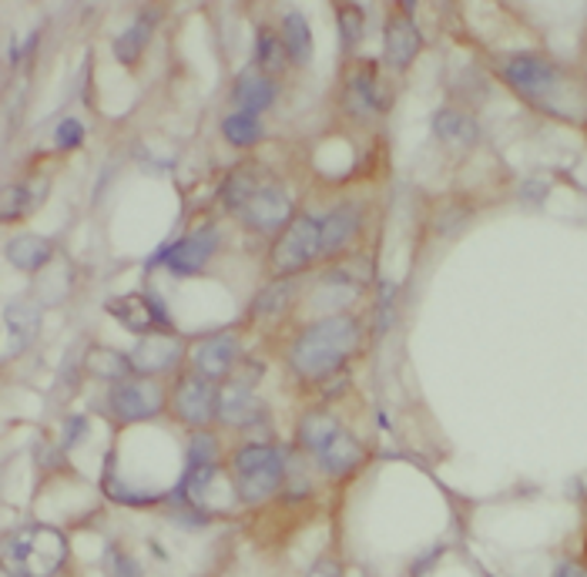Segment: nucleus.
I'll list each match as a JSON object with an SVG mask.
<instances>
[{"mask_svg":"<svg viewBox=\"0 0 587 577\" xmlns=\"http://www.w3.org/2000/svg\"><path fill=\"white\" fill-rule=\"evenodd\" d=\"M359 346V326L349 316H329L319 319L292 346V370L306 380H326L333 376L343 359Z\"/></svg>","mask_w":587,"mask_h":577,"instance_id":"f257e3e1","label":"nucleus"},{"mask_svg":"<svg viewBox=\"0 0 587 577\" xmlns=\"http://www.w3.org/2000/svg\"><path fill=\"white\" fill-rule=\"evenodd\" d=\"M64 557H67V540L61 530L44 524H27L8 537L4 577H54Z\"/></svg>","mask_w":587,"mask_h":577,"instance_id":"f03ea898","label":"nucleus"},{"mask_svg":"<svg viewBox=\"0 0 587 577\" xmlns=\"http://www.w3.org/2000/svg\"><path fill=\"white\" fill-rule=\"evenodd\" d=\"M232 466H235V490L245 503H259V500L272 497L285 477L282 453L276 447H266V444L242 447L235 453Z\"/></svg>","mask_w":587,"mask_h":577,"instance_id":"7ed1b4c3","label":"nucleus"},{"mask_svg":"<svg viewBox=\"0 0 587 577\" xmlns=\"http://www.w3.org/2000/svg\"><path fill=\"white\" fill-rule=\"evenodd\" d=\"M319 232H322V219H316V215H299V219H292L272 248V269L279 275L303 272L316 256H322Z\"/></svg>","mask_w":587,"mask_h":577,"instance_id":"20e7f679","label":"nucleus"},{"mask_svg":"<svg viewBox=\"0 0 587 577\" xmlns=\"http://www.w3.org/2000/svg\"><path fill=\"white\" fill-rule=\"evenodd\" d=\"M165 407V393L158 383H152L149 376L141 380H125L112 389V413L125 423H138V420H152L158 416Z\"/></svg>","mask_w":587,"mask_h":577,"instance_id":"39448f33","label":"nucleus"},{"mask_svg":"<svg viewBox=\"0 0 587 577\" xmlns=\"http://www.w3.org/2000/svg\"><path fill=\"white\" fill-rule=\"evenodd\" d=\"M175 413L181 423L202 429L212 416H218V389L205 376H181L175 386Z\"/></svg>","mask_w":587,"mask_h":577,"instance_id":"423d86ee","label":"nucleus"},{"mask_svg":"<svg viewBox=\"0 0 587 577\" xmlns=\"http://www.w3.org/2000/svg\"><path fill=\"white\" fill-rule=\"evenodd\" d=\"M500 70H503V78L531 101L534 98L540 101L558 88V67L544 57H537V54H513L503 61Z\"/></svg>","mask_w":587,"mask_h":577,"instance_id":"0eeeda50","label":"nucleus"},{"mask_svg":"<svg viewBox=\"0 0 587 577\" xmlns=\"http://www.w3.org/2000/svg\"><path fill=\"white\" fill-rule=\"evenodd\" d=\"M242 222L255 232H272V229H285L292 219V198L285 195V189L279 185H263L245 205H242Z\"/></svg>","mask_w":587,"mask_h":577,"instance_id":"6e6552de","label":"nucleus"},{"mask_svg":"<svg viewBox=\"0 0 587 577\" xmlns=\"http://www.w3.org/2000/svg\"><path fill=\"white\" fill-rule=\"evenodd\" d=\"M107 312H112L125 330L141 333V336L155 333L158 326H165V322H168L165 303L158 296H152V299H144V296H115V299H107Z\"/></svg>","mask_w":587,"mask_h":577,"instance_id":"1a4fd4ad","label":"nucleus"},{"mask_svg":"<svg viewBox=\"0 0 587 577\" xmlns=\"http://www.w3.org/2000/svg\"><path fill=\"white\" fill-rule=\"evenodd\" d=\"M239 339L232 333H218V336H208L202 339L195 349H192V363H195V373L205 376V380H222L232 373V367L239 363Z\"/></svg>","mask_w":587,"mask_h":577,"instance_id":"9d476101","label":"nucleus"},{"mask_svg":"<svg viewBox=\"0 0 587 577\" xmlns=\"http://www.w3.org/2000/svg\"><path fill=\"white\" fill-rule=\"evenodd\" d=\"M181 359V343L162 333H149L135 349H131V370L141 376H158L175 370V363Z\"/></svg>","mask_w":587,"mask_h":577,"instance_id":"9b49d317","label":"nucleus"},{"mask_svg":"<svg viewBox=\"0 0 587 577\" xmlns=\"http://www.w3.org/2000/svg\"><path fill=\"white\" fill-rule=\"evenodd\" d=\"M215 245H218V232L212 226L192 232L189 239H181L168 248V269L175 275H195L212 259Z\"/></svg>","mask_w":587,"mask_h":577,"instance_id":"f8f14e48","label":"nucleus"},{"mask_svg":"<svg viewBox=\"0 0 587 577\" xmlns=\"http://www.w3.org/2000/svg\"><path fill=\"white\" fill-rule=\"evenodd\" d=\"M420 54V30L413 27L410 17H390L386 30H383V57L390 67L403 70V67H410L413 57Z\"/></svg>","mask_w":587,"mask_h":577,"instance_id":"ddd939ff","label":"nucleus"},{"mask_svg":"<svg viewBox=\"0 0 587 577\" xmlns=\"http://www.w3.org/2000/svg\"><path fill=\"white\" fill-rule=\"evenodd\" d=\"M359 222H362V211L353 202H343V205H336L333 211H329L322 219V232H319V252H322V256H333V252H340L359 232Z\"/></svg>","mask_w":587,"mask_h":577,"instance_id":"4468645a","label":"nucleus"},{"mask_svg":"<svg viewBox=\"0 0 587 577\" xmlns=\"http://www.w3.org/2000/svg\"><path fill=\"white\" fill-rule=\"evenodd\" d=\"M218 416L229 426H252L263 420V403L248 386L232 383L226 389H218Z\"/></svg>","mask_w":587,"mask_h":577,"instance_id":"2eb2a0df","label":"nucleus"},{"mask_svg":"<svg viewBox=\"0 0 587 577\" xmlns=\"http://www.w3.org/2000/svg\"><path fill=\"white\" fill-rule=\"evenodd\" d=\"M316 460L322 463V471H326L329 477H346V474H353L356 466L362 463V447L349 437V433L340 429L336 437L322 447V453H319Z\"/></svg>","mask_w":587,"mask_h":577,"instance_id":"dca6fc26","label":"nucleus"},{"mask_svg":"<svg viewBox=\"0 0 587 577\" xmlns=\"http://www.w3.org/2000/svg\"><path fill=\"white\" fill-rule=\"evenodd\" d=\"M433 134L444 141V144H454V149H473L476 141V121L457 107H444V112L433 115Z\"/></svg>","mask_w":587,"mask_h":577,"instance_id":"f3484780","label":"nucleus"},{"mask_svg":"<svg viewBox=\"0 0 587 577\" xmlns=\"http://www.w3.org/2000/svg\"><path fill=\"white\" fill-rule=\"evenodd\" d=\"M276 101V81H269L266 75H245L235 85V104L245 115H259L266 107H272Z\"/></svg>","mask_w":587,"mask_h":577,"instance_id":"a211bd4d","label":"nucleus"},{"mask_svg":"<svg viewBox=\"0 0 587 577\" xmlns=\"http://www.w3.org/2000/svg\"><path fill=\"white\" fill-rule=\"evenodd\" d=\"M8 259L11 266L24 269V272H34L41 269L44 262H51V242L41 239V235H17L8 242Z\"/></svg>","mask_w":587,"mask_h":577,"instance_id":"6ab92c4d","label":"nucleus"},{"mask_svg":"<svg viewBox=\"0 0 587 577\" xmlns=\"http://www.w3.org/2000/svg\"><path fill=\"white\" fill-rule=\"evenodd\" d=\"M263 189V168L259 165H239L222 189V198L232 211H242V205Z\"/></svg>","mask_w":587,"mask_h":577,"instance_id":"aec40b11","label":"nucleus"},{"mask_svg":"<svg viewBox=\"0 0 587 577\" xmlns=\"http://www.w3.org/2000/svg\"><path fill=\"white\" fill-rule=\"evenodd\" d=\"M282 41L289 48V57L296 64H306L312 57V30H309V21L303 17V11H289L282 17Z\"/></svg>","mask_w":587,"mask_h":577,"instance_id":"412c9836","label":"nucleus"},{"mask_svg":"<svg viewBox=\"0 0 587 577\" xmlns=\"http://www.w3.org/2000/svg\"><path fill=\"white\" fill-rule=\"evenodd\" d=\"M340 433V423L333 420V416H326V413H309L306 420H303V426H299V440H303V447L312 453V457H319L322 453V447L333 440Z\"/></svg>","mask_w":587,"mask_h":577,"instance_id":"4be33fe9","label":"nucleus"},{"mask_svg":"<svg viewBox=\"0 0 587 577\" xmlns=\"http://www.w3.org/2000/svg\"><path fill=\"white\" fill-rule=\"evenodd\" d=\"M38 326H41V316L34 306H11L4 312V333L11 339H17V346L24 349L34 336H38Z\"/></svg>","mask_w":587,"mask_h":577,"instance_id":"5701e85b","label":"nucleus"},{"mask_svg":"<svg viewBox=\"0 0 587 577\" xmlns=\"http://www.w3.org/2000/svg\"><path fill=\"white\" fill-rule=\"evenodd\" d=\"M88 370L94 373V376H101V380H128V373H131V356H122V352H115V349H91L88 352Z\"/></svg>","mask_w":587,"mask_h":577,"instance_id":"b1692460","label":"nucleus"},{"mask_svg":"<svg viewBox=\"0 0 587 577\" xmlns=\"http://www.w3.org/2000/svg\"><path fill=\"white\" fill-rule=\"evenodd\" d=\"M149 38H152V21H149V17L135 21L131 27H125V30L118 34V41H115V57H118L122 64L138 61V54L144 51Z\"/></svg>","mask_w":587,"mask_h":577,"instance_id":"393cba45","label":"nucleus"},{"mask_svg":"<svg viewBox=\"0 0 587 577\" xmlns=\"http://www.w3.org/2000/svg\"><path fill=\"white\" fill-rule=\"evenodd\" d=\"M255 57H259V64H263L266 70H272V75H279V70H285V64L292 61V57H289L285 41L279 38L276 30H269V27H263V30H259V41H255Z\"/></svg>","mask_w":587,"mask_h":577,"instance_id":"a878e982","label":"nucleus"},{"mask_svg":"<svg viewBox=\"0 0 587 577\" xmlns=\"http://www.w3.org/2000/svg\"><path fill=\"white\" fill-rule=\"evenodd\" d=\"M222 131L226 138L235 144V149H248V144H255L263 138V121L259 115H245V112H235L222 121Z\"/></svg>","mask_w":587,"mask_h":577,"instance_id":"bb28decb","label":"nucleus"},{"mask_svg":"<svg viewBox=\"0 0 587 577\" xmlns=\"http://www.w3.org/2000/svg\"><path fill=\"white\" fill-rule=\"evenodd\" d=\"M292 296H296V279H282V282H272L266 293L252 303V312L255 316H279V312H285L289 309V303H292Z\"/></svg>","mask_w":587,"mask_h":577,"instance_id":"cd10ccee","label":"nucleus"},{"mask_svg":"<svg viewBox=\"0 0 587 577\" xmlns=\"http://www.w3.org/2000/svg\"><path fill=\"white\" fill-rule=\"evenodd\" d=\"M215 453H218L215 437H212V433H205V429H199L195 437H192V444H189V463L186 466H212Z\"/></svg>","mask_w":587,"mask_h":577,"instance_id":"c85d7f7f","label":"nucleus"},{"mask_svg":"<svg viewBox=\"0 0 587 577\" xmlns=\"http://www.w3.org/2000/svg\"><path fill=\"white\" fill-rule=\"evenodd\" d=\"M340 38H343V48H356L359 38H362V14L359 8H343L340 11Z\"/></svg>","mask_w":587,"mask_h":577,"instance_id":"c756f323","label":"nucleus"},{"mask_svg":"<svg viewBox=\"0 0 587 577\" xmlns=\"http://www.w3.org/2000/svg\"><path fill=\"white\" fill-rule=\"evenodd\" d=\"M85 138V125L78 118H64L58 128H54V141H58V149H78Z\"/></svg>","mask_w":587,"mask_h":577,"instance_id":"7c9ffc66","label":"nucleus"},{"mask_svg":"<svg viewBox=\"0 0 587 577\" xmlns=\"http://www.w3.org/2000/svg\"><path fill=\"white\" fill-rule=\"evenodd\" d=\"M107 574L112 577H141V567H138V561H131L122 551H107Z\"/></svg>","mask_w":587,"mask_h":577,"instance_id":"2f4dec72","label":"nucleus"},{"mask_svg":"<svg viewBox=\"0 0 587 577\" xmlns=\"http://www.w3.org/2000/svg\"><path fill=\"white\" fill-rule=\"evenodd\" d=\"M27 198H30V192L24 189V185H11V189H4V219H17V215L27 208Z\"/></svg>","mask_w":587,"mask_h":577,"instance_id":"473e14b6","label":"nucleus"},{"mask_svg":"<svg viewBox=\"0 0 587 577\" xmlns=\"http://www.w3.org/2000/svg\"><path fill=\"white\" fill-rule=\"evenodd\" d=\"M85 429H88V416H71L64 423V447H75L85 437Z\"/></svg>","mask_w":587,"mask_h":577,"instance_id":"72a5a7b5","label":"nucleus"},{"mask_svg":"<svg viewBox=\"0 0 587 577\" xmlns=\"http://www.w3.org/2000/svg\"><path fill=\"white\" fill-rule=\"evenodd\" d=\"M558 577H580V567H574V564H561V567H558Z\"/></svg>","mask_w":587,"mask_h":577,"instance_id":"f704fd0d","label":"nucleus"}]
</instances>
